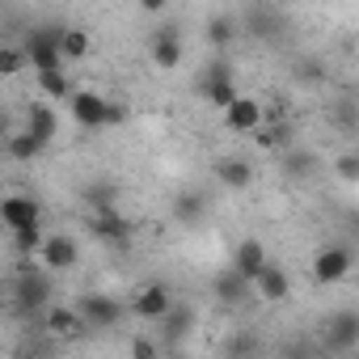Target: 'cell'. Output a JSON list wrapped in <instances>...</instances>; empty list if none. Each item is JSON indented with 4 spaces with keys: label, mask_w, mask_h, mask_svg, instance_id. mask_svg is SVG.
Returning a JSON list of instances; mask_svg holds the SVG:
<instances>
[{
    "label": "cell",
    "mask_w": 359,
    "mask_h": 359,
    "mask_svg": "<svg viewBox=\"0 0 359 359\" xmlns=\"http://www.w3.org/2000/svg\"><path fill=\"white\" fill-rule=\"evenodd\" d=\"M13 304H18V313H22V317H39V313H47V309H51V279H47V271H39V266L22 262Z\"/></svg>",
    "instance_id": "obj_1"
},
{
    "label": "cell",
    "mask_w": 359,
    "mask_h": 359,
    "mask_svg": "<svg viewBox=\"0 0 359 359\" xmlns=\"http://www.w3.org/2000/svg\"><path fill=\"white\" fill-rule=\"evenodd\" d=\"M351 271H355V254L346 245H325V250L313 254V279L325 283V287L330 283H342Z\"/></svg>",
    "instance_id": "obj_2"
},
{
    "label": "cell",
    "mask_w": 359,
    "mask_h": 359,
    "mask_svg": "<svg viewBox=\"0 0 359 359\" xmlns=\"http://www.w3.org/2000/svg\"><path fill=\"white\" fill-rule=\"evenodd\" d=\"M72 309L81 313L85 330H110V325L123 317V304H118L114 296H106V292H89V296H81Z\"/></svg>",
    "instance_id": "obj_3"
},
{
    "label": "cell",
    "mask_w": 359,
    "mask_h": 359,
    "mask_svg": "<svg viewBox=\"0 0 359 359\" xmlns=\"http://www.w3.org/2000/svg\"><path fill=\"white\" fill-rule=\"evenodd\" d=\"M60 30H34L26 43H22V51H26V64L34 68V72H55V68H64V60H60Z\"/></svg>",
    "instance_id": "obj_4"
},
{
    "label": "cell",
    "mask_w": 359,
    "mask_h": 359,
    "mask_svg": "<svg viewBox=\"0 0 359 359\" xmlns=\"http://www.w3.org/2000/svg\"><path fill=\"white\" fill-rule=\"evenodd\" d=\"M262 123H266V106H262L258 97L237 93V102H233V106H224V127H229L233 135H254Z\"/></svg>",
    "instance_id": "obj_5"
},
{
    "label": "cell",
    "mask_w": 359,
    "mask_h": 359,
    "mask_svg": "<svg viewBox=\"0 0 359 359\" xmlns=\"http://www.w3.org/2000/svg\"><path fill=\"white\" fill-rule=\"evenodd\" d=\"M127 309H131L140 321H161V317L173 309V296H169L165 283H144V287L127 300Z\"/></svg>",
    "instance_id": "obj_6"
},
{
    "label": "cell",
    "mask_w": 359,
    "mask_h": 359,
    "mask_svg": "<svg viewBox=\"0 0 359 359\" xmlns=\"http://www.w3.org/2000/svg\"><path fill=\"white\" fill-rule=\"evenodd\" d=\"M199 89H203V97L212 102V106H233L237 102V85H233V68L229 64H208V72H203V81H199Z\"/></svg>",
    "instance_id": "obj_7"
},
{
    "label": "cell",
    "mask_w": 359,
    "mask_h": 359,
    "mask_svg": "<svg viewBox=\"0 0 359 359\" xmlns=\"http://www.w3.org/2000/svg\"><path fill=\"white\" fill-rule=\"evenodd\" d=\"M0 224H5L9 233H18L26 224H43L39 199H30V195H5V199H0Z\"/></svg>",
    "instance_id": "obj_8"
},
{
    "label": "cell",
    "mask_w": 359,
    "mask_h": 359,
    "mask_svg": "<svg viewBox=\"0 0 359 359\" xmlns=\"http://www.w3.org/2000/svg\"><path fill=\"white\" fill-rule=\"evenodd\" d=\"M250 292H254L262 304H283V300L292 296V279H287V271H283V266L266 262V266L258 271V279L250 283Z\"/></svg>",
    "instance_id": "obj_9"
},
{
    "label": "cell",
    "mask_w": 359,
    "mask_h": 359,
    "mask_svg": "<svg viewBox=\"0 0 359 359\" xmlns=\"http://www.w3.org/2000/svg\"><path fill=\"white\" fill-rule=\"evenodd\" d=\"M39 262H43V271H72V266L81 262V250H76L72 237L55 233V237H47V241L39 245Z\"/></svg>",
    "instance_id": "obj_10"
},
{
    "label": "cell",
    "mask_w": 359,
    "mask_h": 359,
    "mask_svg": "<svg viewBox=\"0 0 359 359\" xmlns=\"http://www.w3.org/2000/svg\"><path fill=\"white\" fill-rule=\"evenodd\" d=\"M68 102H72V118H76L81 127H89V131H102V127H106V102H110V97H102V93H93V89H76Z\"/></svg>",
    "instance_id": "obj_11"
},
{
    "label": "cell",
    "mask_w": 359,
    "mask_h": 359,
    "mask_svg": "<svg viewBox=\"0 0 359 359\" xmlns=\"http://www.w3.org/2000/svg\"><path fill=\"white\" fill-rule=\"evenodd\" d=\"M43 325H47V334L60 338V342H76V338L85 334V321H81V313H76L72 304H51V309L43 313Z\"/></svg>",
    "instance_id": "obj_12"
},
{
    "label": "cell",
    "mask_w": 359,
    "mask_h": 359,
    "mask_svg": "<svg viewBox=\"0 0 359 359\" xmlns=\"http://www.w3.org/2000/svg\"><path fill=\"white\" fill-rule=\"evenodd\" d=\"M266 262H271V258H266V245H262L258 237H245V241L237 245V254H233V275L245 279V283H254Z\"/></svg>",
    "instance_id": "obj_13"
},
{
    "label": "cell",
    "mask_w": 359,
    "mask_h": 359,
    "mask_svg": "<svg viewBox=\"0 0 359 359\" xmlns=\"http://www.w3.org/2000/svg\"><path fill=\"white\" fill-rule=\"evenodd\" d=\"M26 135H34L43 148L60 135V118H55V106H47V102H34L30 110H26V127H22Z\"/></svg>",
    "instance_id": "obj_14"
},
{
    "label": "cell",
    "mask_w": 359,
    "mask_h": 359,
    "mask_svg": "<svg viewBox=\"0 0 359 359\" xmlns=\"http://www.w3.org/2000/svg\"><path fill=\"white\" fill-rule=\"evenodd\" d=\"M355 338H359V317L355 313H334L325 321V346L330 351H355Z\"/></svg>",
    "instance_id": "obj_15"
},
{
    "label": "cell",
    "mask_w": 359,
    "mask_h": 359,
    "mask_svg": "<svg viewBox=\"0 0 359 359\" xmlns=\"http://www.w3.org/2000/svg\"><path fill=\"white\" fill-rule=\"evenodd\" d=\"M89 224V237L106 241V245H127V220L118 212H97V216H85Z\"/></svg>",
    "instance_id": "obj_16"
},
{
    "label": "cell",
    "mask_w": 359,
    "mask_h": 359,
    "mask_svg": "<svg viewBox=\"0 0 359 359\" xmlns=\"http://www.w3.org/2000/svg\"><path fill=\"white\" fill-rule=\"evenodd\" d=\"M152 64L165 68V72H173L177 64H182V39H177V30H161L152 39Z\"/></svg>",
    "instance_id": "obj_17"
},
{
    "label": "cell",
    "mask_w": 359,
    "mask_h": 359,
    "mask_svg": "<svg viewBox=\"0 0 359 359\" xmlns=\"http://www.w3.org/2000/svg\"><path fill=\"white\" fill-rule=\"evenodd\" d=\"M216 177H220L229 191H245V187L254 182V165H250L245 156H224V161L216 165Z\"/></svg>",
    "instance_id": "obj_18"
},
{
    "label": "cell",
    "mask_w": 359,
    "mask_h": 359,
    "mask_svg": "<svg viewBox=\"0 0 359 359\" xmlns=\"http://www.w3.org/2000/svg\"><path fill=\"white\" fill-rule=\"evenodd\" d=\"M60 60L64 64H76V60H89V30H81V26H68V30H60Z\"/></svg>",
    "instance_id": "obj_19"
},
{
    "label": "cell",
    "mask_w": 359,
    "mask_h": 359,
    "mask_svg": "<svg viewBox=\"0 0 359 359\" xmlns=\"http://www.w3.org/2000/svg\"><path fill=\"white\" fill-rule=\"evenodd\" d=\"M156 325H161V338H156V342H177V338H182V334L195 325V317H191V309H177V304H173Z\"/></svg>",
    "instance_id": "obj_20"
},
{
    "label": "cell",
    "mask_w": 359,
    "mask_h": 359,
    "mask_svg": "<svg viewBox=\"0 0 359 359\" xmlns=\"http://www.w3.org/2000/svg\"><path fill=\"white\" fill-rule=\"evenodd\" d=\"M39 93H43V102H47V106H51V102H68V97H72V89H68L64 68H55V72H39Z\"/></svg>",
    "instance_id": "obj_21"
},
{
    "label": "cell",
    "mask_w": 359,
    "mask_h": 359,
    "mask_svg": "<svg viewBox=\"0 0 359 359\" xmlns=\"http://www.w3.org/2000/svg\"><path fill=\"white\" fill-rule=\"evenodd\" d=\"M233 39H237V22L229 13H212L208 18V43L212 47H229Z\"/></svg>",
    "instance_id": "obj_22"
},
{
    "label": "cell",
    "mask_w": 359,
    "mask_h": 359,
    "mask_svg": "<svg viewBox=\"0 0 359 359\" xmlns=\"http://www.w3.org/2000/svg\"><path fill=\"white\" fill-rule=\"evenodd\" d=\"M5 152H9L13 161H34V156L43 152V144H39L34 135H26V131H18V135H9V140H5Z\"/></svg>",
    "instance_id": "obj_23"
},
{
    "label": "cell",
    "mask_w": 359,
    "mask_h": 359,
    "mask_svg": "<svg viewBox=\"0 0 359 359\" xmlns=\"http://www.w3.org/2000/svg\"><path fill=\"white\" fill-rule=\"evenodd\" d=\"M216 296H220L224 304H237V300H245V296H254V292H250V283H245V279H237V275L229 271V275H220V279H216Z\"/></svg>",
    "instance_id": "obj_24"
},
{
    "label": "cell",
    "mask_w": 359,
    "mask_h": 359,
    "mask_svg": "<svg viewBox=\"0 0 359 359\" xmlns=\"http://www.w3.org/2000/svg\"><path fill=\"white\" fill-rule=\"evenodd\" d=\"M26 68V51H22V43H0V76H18Z\"/></svg>",
    "instance_id": "obj_25"
},
{
    "label": "cell",
    "mask_w": 359,
    "mask_h": 359,
    "mask_svg": "<svg viewBox=\"0 0 359 359\" xmlns=\"http://www.w3.org/2000/svg\"><path fill=\"white\" fill-rule=\"evenodd\" d=\"M47 241V233H43V224H26V229H18L13 233V245L22 250V254H39V245Z\"/></svg>",
    "instance_id": "obj_26"
},
{
    "label": "cell",
    "mask_w": 359,
    "mask_h": 359,
    "mask_svg": "<svg viewBox=\"0 0 359 359\" xmlns=\"http://www.w3.org/2000/svg\"><path fill=\"white\" fill-rule=\"evenodd\" d=\"M254 140H258V148H279V144H287V123H262L254 131Z\"/></svg>",
    "instance_id": "obj_27"
},
{
    "label": "cell",
    "mask_w": 359,
    "mask_h": 359,
    "mask_svg": "<svg viewBox=\"0 0 359 359\" xmlns=\"http://www.w3.org/2000/svg\"><path fill=\"white\" fill-rule=\"evenodd\" d=\"M127 351H131V359H161V342L152 334H135Z\"/></svg>",
    "instance_id": "obj_28"
},
{
    "label": "cell",
    "mask_w": 359,
    "mask_h": 359,
    "mask_svg": "<svg viewBox=\"0 0 359 359\" xmlns=\"http://www.w3.org/2000/svg\"><path fill=\"white\" fill-rule=\"evenodd\" d=\"M334 169H338L342 182H359V156H355V152H342V156L334 161Z\"/></svg>",
    "instance_id": "obj_29"
},
{
    "label": "cell",
    "mask_w": 359,
    "mask_h": 359,
    "mask_svg": "<svg viewBox=\"0 0 359 359\" xmlns=\"http://www.w3.org/2000/svg\"><path fill=\"white\" fill-rule=\"evenodd\" d=\"M258 351V342L250 334H237V342H229V359H250Z\"/></svg>",
    "instance_id": "obj_30"
},
{
    "label": "cell",
    "mask_w": 359,
    "mask_h": 359,
    "mask_svg": "<svg viewBox=\"0 0 359 359\" xmlns=\"http://www.w3.org/2000/svg\"><path fill=\"white\" fill-rule=\"evenodd\" d=\"M127 123V106L123 102H106V127H123Z\"/></svg>",
    "instance_id": "obj_31"
},
{
    "label": "cell",
    "mask_w": 359,
    "mask_h": 359,
    "mask_svg": "<svg viewBox=\"0 0 359 359\" xmlns=\"http://www.w3.org/2000/svg\"><path fill=\"white\" fill-rule=\"evenodd\" d=\"M177 216H182V220H199L203 216V199H182V203H177Z\"/></svg>",
    "instance_id": "obj_32"
},
{
    "label": "cell",
    "mask_w": 359,
    "mask_h": 359,
    "mask_svg": "<svg viewBox=\"0 0 359 359\" xmlns=\"http://www.w3.org/2000/svg\"><path fill=\"white\" fill-rule=\"evenodd\" d=\"M287 169H292V173H309V169H313V156H309V152H296V156H287Z\"/></svg>",
    "instance_id": "obj_33"
},
{
    "label": "cell",
    "mask_w": 359,
    "mask_h": 359,
    "mask_svg": "<svg viewBox=\"0 0 359 359\" xmlns=\"http://www.w3.org/2000/svg\"><path fill=\"white\" fill-rule=\"evenodd\" d=\"M144 13H165V0H144Z\"/></svg>",
    "instance_id": "obj_34"
}]
</instances>
